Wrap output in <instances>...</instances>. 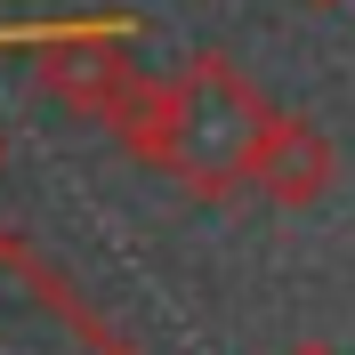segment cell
Instances as JSON below:
<instances>
[{"label": "cell", "instance_id": "5b68a950", "mask_svg": "<svg viewBox=\"0 0 355 355\" xmlns=\"http://www.w3.org/2000/svg\"><path fill=\"white\" fill-rule=\"evenodd\" d=\"M307 8H339V0H307Z\"/></svg>", "mask_w": 355, "mask_h": 355}, {"label": "cell", "instance_id": "7a4b0ae2", "mask_svg": "<svg viewBox=\"0 0 355 355\" xmlns=\"http://www.w3.org/2000/svg\"><path fill=\"white\" fill-rule=\"evenodd\" d=\"M33 73H41L49 105L81 113V121H105V113L121 105V89L137 81V65H130V41H121L113 24L49 33V41H41V57H33Z\"/></svg>", "mask_w": 355, "mask_h": 355}, {"label": "cell", "instance_id": "6da1fadb", "mask_svg": "<svg viewBox=\"0 0 355 355\" xmlns=\"http://www.w3.org/2000/svg\"><path fill=\"white\" fill-rule=\"evenodd\" d=\"M266 97L226 65V57H186V65L162 81V146H154V170H170L186 194L218 202L243 186V162H250V137L266 130Z\"/></svg>", "mask_w": 355, "mask_h": 355}, {"label": "cell", "instance_id": "3957f363", "mask_svg": "<svg viewBox=\"0 0 355 355\" xmlns=\"http://www.w3.org/2000/svg\"><path fill=\"white\" fill-rule=\"evenodd\" d=\"M243 186L266 194L275 210H315V202L339 186V146L315 130L307 113H266V130L250 137Z\"/></svg>", "mask_w": 355, "mask_h": 355}, {"label": "cell", "instance_id": "277c9868", "mask_svg": "<svg viewBox=\"0 0 355 355\" xmlns=\"http://www.w3.org/2000/svg\"><path fill=\"white\" fill-rule=\"evenodd\" d=\"M283 355H339V347H323V339H299V347H283Z\"/></svg>", "mask_w": 355, "mask_h": 355}]
</instances>
